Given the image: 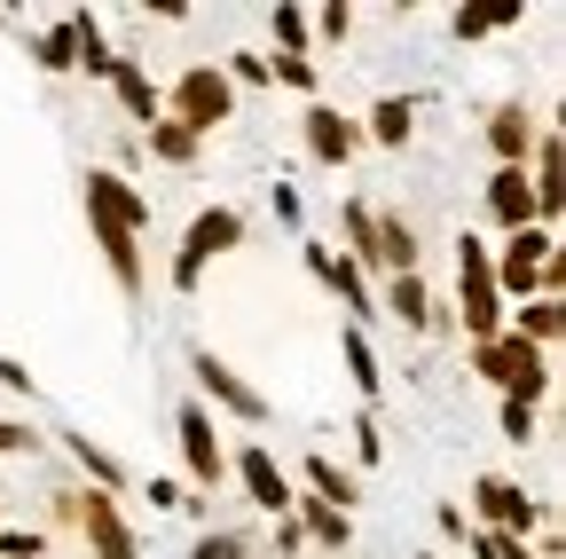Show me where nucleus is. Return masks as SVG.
<instances>
[{
    "label": "nucleus",
    "mask_w": 566,
    "mask_h": 559,
    "mask_svg": "<svg viewBox=\"0 0 566 559\" xmlns=\"http://www.w3.org/2000/svg\"><path fill=\"white\" fill-rule=\"evenodd\" d=\"M71 528L87 536V559H142L118 497H103V488H71Z\"/></svg>",
    "instance_id": "obj_7"
},
{
    "label": "nucleus",
    "mask_w": 566,
    "mask_h": 559,
    "mask_svg": "<svg viewBox=\"0 0 566 559\" xmlns=\"http://www.w3.org/2000/svg\"><path fill=\"white\" fill-rule=\"evenodd\" d=\"M189 497H181V480H150V513H181Z\"/></svg>",
    "instance_id": "obj_41"
},
{
    "label": "nucleus",
    "mask_w": 566,
    "mask_h": 559,
    "mask_svg": "<svg viewBox=\"0 0 566 559\" xmlns=\"http://www.w3.org/2000/svg\"><path fill=\"white\" fill-rule=\"evenodd\" d=\"M71 55H80V48H71V17L32 40V63H40V72H71Z\"/></svg>",
    "instance_id": "obj_30"
},
{
    "label": "nucleus",
    "mask_w": 566,
    "mask_h": 559,
    "mask_svg": "<svg viewBox=\"0 0 566 559\" xmlns=\"http://www.w3.org/2000/svg\"><path fill=\"white\" fill-rule=\"evenodd\" d=\"M378 268L417 276V229H409L401 214H378Z\"/></svg>",
    "instance_id": "obj_24"
},
{
    "label": "nucleus",
    "mask_w": 566,
    "mask_h": 559,
    "mask_svg": "<svg viewBox=\"0 0 566 559\" xmlns=\"http://www.w3.org/2000/svg\"><path fill=\"white\" fill-rule=\"evenodd\" d=\"M63 449H71V465H80V473H87V480L103 488V497H111V488L126 480V465H118V457H111L103 442H87V434H63Z\"/></svg>",
    "instance_id": "obj_25"
},
{
    "label": "nucleus",
    "mask_w": 566,
    "mask_h": 559,
    "mask_svg": "<svg viewBox=\"0 0 566 559\" xmlns=\"http://www.w3.org/2000/svg\"><path fill=\"white\" fill-rule=\"evenodd\" d=\"M441 536H457V544L472 536V520H464V505H441Z\"/></svg>",
    "instance_id": "obj_43"
},
{
    "label": "nucleus",
    "mask_w": 566,
    "mask_h": 559,
    "mask_svg": "<svg viewBox=\"0 0 566 559\" xmlns=\"http://www.w3.org/2000/svg\"><path fill=\"white\" fill-rule=\"evenodd\" d=\"M221 80H229V87H260V80H268V55H252V48H237V55L221 63Z\"/></svg>",
    "instance_id": "obj_34"
},
{
    "label": "nucleus",
    "mask_w": 566,
    "mask_h": 559,
    "mask_svg": "<svg viewBox=\"0 0 566 559\" xmlns=\"http://www.w3.org/2000/svg\"><path fill=\"white\" fill-rule=\"evenodd\" d=\"M535 229H558V214H566V143H558V126H543L535 134Z\"/></svg>",
    "instance_id": "obj_13"
},
{
    "label": "nucleus",
    "mask_w": 566,
    "mask_h": 559,
    "mask_svg": "<svg viewBox=\"0 0 566 559\" xmlns=\"http://www.w3.org/2000/svg\"><path fill=\"white\" fill-rule=\"evenodd\" d=\"M386 315H401L409 331H433V323H441L433 284H424V268H417V276H394V284H386Z\"/></svg>",
    "instance_id": "obj_18"
},
{
    "label": "nucleus",
    "mask_w": 566,
    "mask_h": 559,
    "mask_svg": "<svg viewBox=\"0 0 566 559\" xmlns=\"http://www.w3.org/2000/svg\"><path fill=\"white\" fill-rule=\"evenodd\" d=\"M464 551H472V559H535L520 536H488V528H472V536H464Z\"/></svg>",
    "instance_id": "obj_32"
},
{
    "label": "nucleus",
    "mask_w": 566,
    "mask_h": 559,
    "mask_svg": "<svg viewBox=\"0 0 566 559\" xmlns=\"http://www.w3.org/2000/svg\"><path fill=\"white\" fill-rule=\"evenodd\" d=\"M87 221L142 237V229H150V197H142L126 174H87Z\"/></svg>",
    "instance_id": "obj_11"
},
{
    "label": "nucleus",
    "mask_w": 566,
    "mask_h": 559,
    "mask_svg": "<svg viewBox=\"0 0 566 559\" xmlns=\"http://www.w3.org/2000/svg\"><path fill=\"white\" fill-rule=\"evenodd\" d=\"M354 457H363V465H378V457H386V426H378L370 410L354 417Z\"/></svg>",
    "instance_id": "obj_37"
},
{
    "label": "nucleus",
    "mask_w": 566,
    "mask_h": 559,
    "mask_svg": "<svg viewBox=\"0 0 566 559\" xmlns=\"http://www.w3.org/2000/svg\"><path fill=\"white\" fill-rule=\"evenodd\" d=\"M338 346H346V379H354V394H363V402H378L386 371H378V355H370V339H363V331H346Z\"/></svg>",
    "instance_id": "obj_27"
},
{
    "label": "nucleus",
    "mask_w": 566,
    "mask_h": 559,
    "mask_svg": "<svg viewBox=\"0 0 566 559\" xmlns=\"http://www.w3.org/2000/svg\"><path fill=\"white\" fill-rule=\"evenodd\" d=\"M558 300H520V308H504V331L512 339H527V346H543V355H551V346H558Z\"/></svg>",
    "instance_id": "obj_19"
},
{
    "label": "nucleus",
    "mask_w": 566,
    "mask_h": 559,
    "mask_svg": "<svg viewBox=\"0 0 566 559\" xmlns=\"http://www.w3.org/2000/svg\"><path fill=\"white\" fill-rule=\"evenodd\" d=\"M346 260L354 268H378V214H370V205H346Z\"/></svg>",
    "instance_id": "obj_26"
},
{
    "label": "nucleus",
    "mask_w": 566,
    "mask_h": 559,
    "mask_svg": "<svg viewBox=\"0 0 566 559\" xmlns=\"http://www.w3.org/2000/svg\"><path fill=\"white\" fill-rule=\"evenodd\" d=\"M32 449H40V434L24 417H0V457H32Z\"/></svg>",
    "instance_id": "obj_39"
},
{
    "label": "nucleus",
    "mask_w": 566,
    "mask_h": 559,
    "mask_svg": "<svg viewBox=\"0 0 566 559\" xmlns=\"http://www.w3.org/2000/svg\"><path fill=\"white\" fill-rule=\"evenodd\" d=\"M527 9H457L449 24H457V40H488V32H512Z\"/></svg>",
    "instance_id": "obj_29"
},
{
    "label": "nucleus",
    "mask_w": 566,
    "mask_h": 559,
    "mask_svg": "<svg viewBox=\"0 0 566 559\" xmlns=\"http://www.w3.org/2000/svg\"><path fill=\"white\" fill-rule=\"evenodd\" d=\"M300 134H307V158H315V166H346L354 151H363V126L338 118L331 103H307V111H300Z\"/></svg>",
    "instance_id": "obj_14"
},
{
    "label": "nucleus",
    "mask_w": 566,
    "mask_h": 559,
    "mask_svg": "<svg viewBox=\"0 0 566 559\" xmlns=\"http://www.w3.org/2000/svg\"><path fill=\"white\" fill-rule=\"evenodd\" d=\"M197 386H205V402L212 410H229V417H244V426H260V417H268V394L237 371V363H221V355H212V346H197Z\"/></svg>",
    "instance_id": "obj_10"
},
{
    "label": "nucleus",
    "mask_w": 566,
    "mask_h": 559,
    "mask_svg": "<svg viewBox=\"0 0 566 559\" xmlns=\"http://www.w3.org/2000/svg\"><path fill=\"white\" fill-rule=\"evenodd\" d=\"M558 252V229H512L504 237V252H488V276H495V292H504V308H520V300H535V276H543V260Z\"/></svg>",
    "instance_id": "obj_5"
},
{
    "label": "nucleus",
    "mask_w": 566,
    "mask_h": 559,
    "mask_svg": "<svg viewBox=\"0 0 566 559\" xmlns=\"http://www.w3.org/2000/svg\"><path fill=\"white\" fill-rule=\"evenodd\" d=\"M472 513H480V528H488V536H520V544L551 520V513L527 497V488H520V480H504V473H480V480H472Z\"/></svg>",
    "instance_id": "obj_6"
},
{
    "label": "nucleus",
    "mask_w": 566,
    "mask_h": 559,
    "mask_svg": "<svg viewBox=\"0 0 566 559\" xmlns=\"http://www.w3.org/2000/svg\"><path fill=\"white\" fill-rule=\"evenodd\" d=\"M174 434H181V465H189L197 488H221V480H229V449H221V426H212L205 402H181Z\"/></svg>",
    "instance_id": "obj_9"
},
{
    "label": "nucleus",
    "mask_w": 566,
    "mask_h": 559,
    "mask_svg": "<svg viewBox=\"0 0 566 559\" xmlns=\"http://www.w3.org/2000/svg\"><path fill=\"white\" fill-rule=\"evenodd\" d=\"M307 32H315V40H331V48H338V40H346V32H354V9H346V0H331V9H323V17H307Z\"/></svg>",
    "instance_id": "obj_36"
},
{
    "label": "nucleus",
    "mask_w": 566,
    "mask_h": 559,
    "mask_svg": "<svg viewBox=\"0 0 566 559\" xmlns=\"http://www.w3.org/2000/svg\"><path fill=\"white\" fill-rule=\"evenodd\" d=\"M307 488H315V505H331V513H346L354 497H363V480H354L338 457H323V449L307 457Z\"/></svg>",
    "instance_id": "obj_20"
},
{
    "label": "nucleus",
    "mask_w": 566,
    "mask_h": 559,
    "mask_svg": "<svg viewBox=\"0 0 566 559\" xmlns=\"http://www.w3.org/2000/svg\"><path fill=\"white\" fill-rule=\"evenodd\" d=\"M189 559H252V551H244V536H229V528H205Z\"/></svg>",
    "instance_id": "obj_35"
},
{
    "label": "nucleus",
    "mask_w": 566,
    "mask_h": 559,
    "mask_svg": "<svg viewBox=\"0 0 566 559\" xmlns=\"http://www.w3.org/2000/svg\"><path fill=\"white\" fill-rule=\"evenodd\" d=\"M472 371L488 379V386H504V402H543L551 394V355H543V346H527V339H488V346H472Z\"/></svg>",
    "instance_id": "obj_1"
},
{
    "label": "nucleus",
    "mask_w": 566,
    "mask_h": 559,
    "mask_svg": "<svg viewBox=\"0 0 566 559\" xmlns=\"http://www.w3.org/2000/svg\"><path fill=\"white\" fill-rule=\"evenodd\" d=\"M488 214H495V229H527L535 221V189H527V166H495L488 174Z\"/></svg>",
    "instance_id": "obj_16"
},
{
    "label": "nucleus",
    "mask_w": 566,
    "mask_h": 559,
    "mask_svg": "<svg viewBox=\"0 0 566 559\" xmlns=\"http://www.w3.org/2000/svg\"><path fill=\"white\" fill-rule=\"evenodd\" d=\"M307 276H315V284H323V292H331V300H338L354 323H363V315L378 308V300H370V276L354 268L346 252H331V245H307Z\"/></svg>",
    "instance_id": "obj_12"
},
{
    "label": "nucleus",
    "mask_w": 566,
    "mask_h": 559,
    "mask_svg": "<svg viewBox=\"0 0 566 559\" xmlns=\"http://www.w3.org/2000/svg\"><path fill=\"white\" fill-rule=\"evenodd\" d=\"M237 245H244V214L237 205H205V214L189 221V237H181V252H174V292H197L205 260H221Z\"/></svg>",
    "instance_id": "obj_3"
},
{
    "label": "nucleus",
    "mask_w": 566,
    "mask_h": 559,
    "mask_svg": "<svg viewBox=\"0 0 566 559\" xmlns=\"http://www.w3.org/2000/svg\"><path fill=\"white\" fill-rule=\"evenodd\" d=\"M111 87H118V103H126L142 126H158V118H166V95H158V80L142 72L134 55H118V63H111Z\"/></svg>",
    "instance_id": "obj_17"
},
{
    "label": "nucleus",
    "mask_w": 566,
    "mask_h": 559,
    "mask_svg": "<svg viewBox=\"0 0 566 559\" xmlns=\"http://www.w3.org/2000/svg\"><path fill=\"white\" fill-rule=\"evenodd\" d=\"M409 126H417L409 95H378V103H370V126H363V143H378V151H401V143H409Z\"/></svg>",
    "instance_id": "obj_22"
},
{
    "label": "nucleus",
    "mask_w": 566,
    "mask_h": 559,
    "mask_svg": "<svg viewBox=\"0 0 566 559\" xmlns=\"http://www.w3.org/2000/svg\"><path fill=\"white\" fill-rule=\"evenodd\" d=\"M0 386H9V394H32V371H24L17 355H0Z\"/></svg>",
    "instance_id": "obj_42"
},
{
    "label": "nucleus",
    "mask_w": 566,
    "mask_h": 559,
    "mask_svg": "<svg viewBox=\"0 0 566 559\" xmlns=\"http://www.w3.org/2000/svg\"><path fill=\"white\" fill-rule=\"evenodd\" d=\"M275 40H283V55H307V9H275Z\"/></svg>",
    "instance_id": "obj_33"
},
{
    "label": "nucleus",
    "mask_w": 566,
    "mask_h": 559,
    "mask_svg": "<svg viewBox=\"0 0 566 559\" xmlns=\"http://www.w3.org/2000/svg\"><path fill=\"white\" fill-rule=\"evenodd\" d=\"M142 134H150V158H166V166H189V158H197V134H189V126H174V118L142 126Z\"/></svg>",
    "instance_id": "obj_28"
},
{
    "label": "nucleus",
    "mask_w": 566,
    "mask_h": 559,
    "mask_svg": "<svg viewBox=\"0 0 566 559\" xmlns=\"http://www.w3.org/2000/svg\"><path fill=\"white\" fill-rule=\"evenodd\" d=\"M457 308H464V339L488 346V339H504V292H495V276H488V245L464 229L457 237Z\"/></svg>",
    "instance_id": "obj_2"
},
{
    "label": "nucleus",
    "mask_w": 566,
    "mask_h": 559,
    "mask_svg": "<svg viewBox=\"0 0 566 559\" xmlns=\"http://www.w3.org/2000/svg\"><path fill=\"white\" fill-rule=\"evenodd\" d=\"M87 229H95V245H103V260H111V276H118V292H142V237L103 229V221H87Z\"/></svg>",
    "instance_id": "obj_23"
},
{
    "label": "nucleus",
    "mask_w": 566,
    "mask_h": 559,
    "mask_svg": "<svg viewBox=\"0 0 566 559\" xmlns=\"http://www.w3.org/2000/svg\"><path fill=\"white\" fill-rule=\"evenodd\" d=\"M535 134H543V118L527 111V103H504L488 118V151H495V166H527L535 158Z\"/></svg>",
    "instance_id": "obj_15"
},
{
    "label": "nucleus",
    "mask_w": 566,
    "mask_h": 559,
    "mask_svg": "<svg viewBox=\"0 0 566 559\" xmlns=\"http://www.w3.org/2000/svg\"><path fill=\"white\" fill-rule=\"evenodd\" d=\"M166 111H174V126H189L197 143H205V134L237 111V87L221 80V63H189V72L174 80V95H166Z\"/></svg>",
    "instance_id": "obj_4"
},
{
    "label": "nucleus",
    "mask_w": 566,
    "mask_h": 559,
    "mask_svg": "<svg viewBox=\"0 0 566 559\" xmlns=\"http://www.w3.org/2000/svg\"><path fill=\"white\" fill-rule=\"evenodd\" d=\"M268 80H283V87H300V95H315V87H323V72H315V55H268Z\"/></svg>",
    "instance_id": "obj_31"
},
{
    "label": "nucleus",
    "mask_w": 566,
    "mask_h": 559,
    "mask_svg": "<svg viewBox=\"0 0 566 559\" xmlns=\"http://www.w3.org/2000/svg\"><path fill=\"white\" fill-rule=\"evenodd\" d=\"M417 559H441V551H417Z\"/></svg>",
    "instance_id": "obj_44"
},
{
    "label": "nucleus",
    "mask_w": 566,
    "mask_h": 559,
    "mask_svg": "<svg viewBox=\"0 0 566 559\" xmlns=\"http://www.w3.org/2000/svg\"><path fill=\"white\" fill-rule=\"evenodd\" d=\"M292 528H300L307 544H331V551H346V544H354V520H346V513H331V505H315V497H300V505H292Z\"/></svg>",
    "instance_id": "obj_21"
},
{
    "label": "nucleus",
    "mask_w": 566,
    "mask_h": 559,
    "mask_svg": "<svg viewBox=\"0 0 566 559\" xmlns=\"http://www.w3.org/2000/svg\"><path fill=\"white\" fill-rule=\"evenodd\" d=\"M504 442H520V449L535 442V410L527 402H504Z\"/></svg>",
    "instance_id": "obj_40"
},
{
    "label": "nucleus",
    "mask_w": 566,
    "mask_h": 559,
    "mask_svg": "<svg viewBox=\"0 0 566 559\" xmlns=\"http://www.w3.org/2000/svg\"><path fill=\"white\" fill-rule=\"evenodd\" d=\"M0 559H48V536H32V528H0Z\"/></svg>",
    "instance_id": "obj_38"
},
{
    "label": "nucleus",
    "mask_w": 566,
    "mask_h": 559,
    "mask_svg": "<svg viewBox=\"0 0 566 559\" xmlns=\"http://www.w3.org/2000/svg\"><path fill=\"white\" fill-rule=\"evenodd\" d=\"M229 473L244 480V497L268 513V520H292V505H300V488H292V473L275 465V449L268 442H244L237 457H229Z\"/></svg>",
    "instance_id": "obj_8"
}]
</instances>
